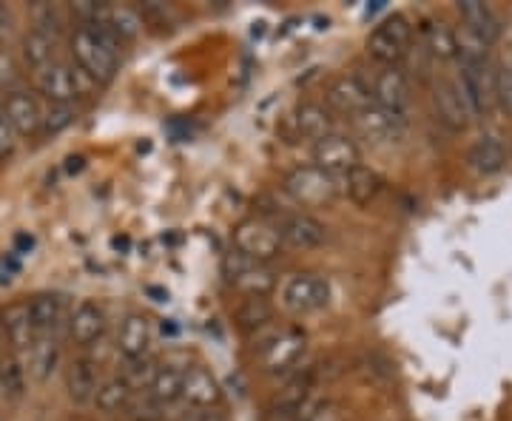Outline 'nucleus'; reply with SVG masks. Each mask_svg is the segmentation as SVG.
<instances>
[{
    "instance_id": "2f4dec72",
    "label": "nucleus",
    "mask_w": 512,
    "mask_h": 421,
    "mask_svg": "<svg viewBox=\"0 0 512 421\" xmlns=\"http://www.w3.org/2000/svg\"><path fill=\"white\" fill-rule=\"evenodd\" d=\"M26 379H29V373H26L23 359L15 356V353H9L0 362V396L6 402H20L26 396Z\"/></svg>"
},
{
    "instance_id": "bb28decb",
    "label": "nucleus",
    "mask_w": 512,
    "mask_h": 421,
    "mask_svg": "<svg viewBox=\"0 0 512 421\" xmlns=\"http://www.w3.org/2000/svg\"><path fill=\"white\" fill-rule=\"evenodd\" d=\"M342 183H345V194H348L350 200L356 202L359 208H367L370 202L376 200L379 194H382V177L373 171V168H367V165H356V168H350L348 174L342 177Z\"/></svg>"
},
{
    "instance_id": "f3484780",
    "label": "nucleus",
    "mask_w": 512,
    "mask_h": 421,
    "mask_svg": "<svg viewBox=\"0 0 512 421\" xmlns=\"http://www.w3.org/2000/svg\"><path fill=\"white\" fill-rule=\"evenodd\" d=\"M0 328L3 336L9 342V348L15 356H23L26 350L32 348V342L37 339V328L32 322V311H29V299L23 302H12L0 311Z\"/></svg>"
},
{
    "instance_id": "c9c22d12",
    "label": "nucleus",
    "mask_w": 512,
    "mask_h": 421,
    "mask_svg": "<svg viewBox=\"0 0 512 421\" xmlns=\"http://www.w3.org/2000/svg\"><path fill=\"white\" fill-rule=\"evenodd\" d=\"M32 29H37V32H43V35L49 37H60L63 35V26H66V20H63V12L57 9V6H52V3H37V6H32Z\"/></svg>"
},
{
    "instance_id": "72a5a7b5",
    "label": "nucleus",
    "mask_w": 512,
    "mask_h": 421,
    "mask_svg": "<svg viewBox=\"0 0 512 421\" xmlns=\"http://www.w3.org/2000/svg\"><path fill=\"white\" fill-rule=\"evenodd\" d=\"M103 23H106L111 32L120 37L123 43L140 37V32H143V18H140V12L131 9V6H109Z\"/></svg>"
},
{
    "instance_id": "f257e3e1",
    "label": "nucleus",
    "mask_w": 512,
    "mask_h": 421,
    "mask_svg": "<svg viewBox=\"0 0 512 421\" xmlns=\"http://www.w3.org/2000/svg\"><path fill=\"white\" fill-rule=\"evenodd\" d=\"M69 43H72L74 66L89 74L97 86L111 83L117 77V72H120V49H123V40L114 35L106 23L77 26Z\"/></svg>"
},
{
    "instance_id": "a19ab883",
    "label": "nucleus",
    "mask_w": 512,
    "mask_h": 421,
    "mask_svg": "<svg viewBox=\"0 0 512 421\" xmlns=\"http://www.w3.org/2000/svg\"><path fill=\"white\" fill-rule=\"evenodd\" d=\"M18 245H20V248H23V251H26V254H29V251H32V245H35V239L26 237V234H20Z\"/></svg>"
},
{
    "instance_id": "9b49d317",
    "label": "nucleus",
    "mask_w": 512,
    "mask_h": 421,
    "mask_svg": "<svg viewBox=\"0 0 512 421\" xmlns=\"http://www.w3.org/2000/svg\"><path fill=\"white\" fill-rule=\"evenodd\" d=\"M359 163H362L359 146L348 134H336L333 131L330 137L313 143V165H319L322 171H328V174L339 177V180Z\"/></svg>"
},
{
    "instance_id": "473e14b6",
    "label": "nucleus",
    "mask_w": 512,
    "mask_h": 421,
    "mask_svg": "<svg viewBox=\"0 0 512 421\" xmlns=\"http://www.w3.org/2000/svg\"><path fill=\"white\" fill-rule=\"evenodd\" d=\"M274 322V305L268 296H248L237 308V325L242 330H262Z\"/></svg>"
},
{
    "instance_id": "37998d69",
    "label": "nucleus",
    "mask_w": 512,
    "mask_h": 421,
    "mask_svg": "<svg viewBox=\"0 0 512 421\" xmlns=\"http://www.w3.org/2000/svg\"><path fill=\"white\" fill-rule=\"evenodd\" d=\"M3 359H6V353H3V345H0V362H3Z\"/></svg>"
},
{
    "instance_id": "6e6552de",
    "label": "nucleus",
    "mask_w": 512,
    "mask_h": 421,
    "mask_svg": "<svg viewBox=\"0 0 512 421\" xmlns=\"http://www.w3.org/2000/svg\"><path fill=\"white\" fill-rule=\"evenodd\" d=\"M433 111H436V120H439L441 126L447 131H467L470 129V123L476 120V114L470 109V103H467V97L461 92V86H458V80H447V77H441L433 83Z\"/></svg>"
},
{
    "instance_id": "dca6fc26",
    "label": "nucleus",
    "mask_w": 512,
    "mask_h": 421,
    "mask_svg": "<svg viewBox=\"0 0 512 421\" xmlns=\"http://www.w3.org/2000/svg\"><path fill=\"white\" fill-rule=\"evenodd\" d=\"M106 325H109V319H106V311L92 302V299H83V302H77L69 313V339H72L74 345H80V348H92L94 342H100L103 339V333H106Z\"/></svg>"
},
{
    "instance_id": "39448f33",
    "label": "nucleus",
    "mask_w": 512,
    "mask_h": 421,
    "mask_svg": "<svg viewBox=\"0 0 512 421\" xmlns=\"http://www.w3.org/2000/svg\"><path fill=\"white\" fill-rule=\"evenodd\" d=\"M234 251L242 257L254 259L259 265H271L282 257L285 245L276 234L274 222L268 220H245L234 228Z\"/></svg>"
},
{
    "instance_id": "c756f323",
    "label": "nucleus",
    "mask_w": 512,
    "mask_h": 421,
    "mask_svg": "<svg viewBox=\"0 0 512 421\" xmlns=\"http://www.w3.org/2000/svg\"><path fill=\"white\" fill-rule=\"evenodd\" d=\"M424 46L427 55L436 60H456L458 57V35L453 26H447L444 20H427L424 26Z\"/></svg>"
},
{
    "instance_id": "ea45409f",
    "label": "nucleus",
    "mask_w": 512,
    "mask_h": 421,
    "mask_svg": "<svg viewBox=\"0 0 512 421\" xmlns=\"http://www.w3.org/2000/svg\"><path fill=\"white\" fill-rule=\"evenodd\" d=\"M9 23H12V12H9V6H6V3H0V32H6V29H9Z\"/></svg>"
},
{
    "instance_id": "5701e85b",
    "label": "nucleus",
    "mask_w": 512,
    "mask_h": 421,
    "mask_svg": "<svg viewBox=\"0 0 512 421\" xmlns=\"http://www.w3.org/2000/svg\"><path fill=\"white\" fill-rule=\"evenodd\" d=\"M148 348H151V322L143 313H128L120 322L117 330V350L128 362L146 359Z\"/></svg>"
},
{
    "instance_id": "2eb2a0df",
    "label": "nucleus",
    "mask_w": 512,
    "mask_h": 421,
    "mask_svg": "<svg viewBox=\"0 0 512 421\" xmlns=\"http://www.w3.org/2000/svg\"><path fill=\"white\" fill-rule=\"evenodd\" d=\"M325 100H328V109L333 111V114H348V117H356L359 111L367 109V106L373 103L370 86H367L362 77H356V74H342V77H336L328 86Z\"/></svg>"
},
{
    "instance_id": "7c9ffc66",
    "label": "nucleus",
    "mask_w": 512,
    "mask_h": 421,
    "mask_svg": "<svg viewBox=\"0 0 512 421\" xmlns=\"http://www.w3.org/2000/svg\"><path fill=\"white\" fill-rule=\"evenodd\" d=\"M183 379H185V367L165 365L157 367L151 385H148V396L157 404H174L183 399Z\"/></svg>"
},
{
    "instance_id": "e433bc0d",
    "label": "nucleus",
    "mask_w": 512,
    "mask_h": 421,
    "mask_svg": "<svg viewBox=\"0 0 512 421\" xmlns=\"http://www.w3.org/2000/svg\"><path fill=\"white\" fill-rule=\"evenodd\" d=\"M20 89V72L15 57L9 55L6 49H0V94L6 97L9 92Z\"/></svg>"
},
{
    "instance_id": "0eeeda50",
    "label": "nucleus",
    "mask_w": 512,
    "mask_h": 421,
    "mask_svg": "<svg viewBox=\"0 0 512 421\" xmlns=\"http://www.w3.org/2000/svg\"><path fill=\"white\" fill-rule=\"evenodd\" d=\"M330 282L322 274H293L282 288V305L296 316L328 308Z\"/></svg>"
},
{
    "instance_id": "a211bd4d",
    "label": "nucleus",
    "mask_w": 512,
    "mask_h": 421,
    "mask_svg": "<svg viewBox=\"0 0 512 421\" xmlns=\"http://www.w3.org/2000/svg\"><path fill=\"white\" fill-rule=\"evenodd\" d=\"M37 92L46 103H60V106H74L80 100L77 94V77H74V63H52L49 69L37 72Z\"/></svg>"
},
{
    "instance_id": "cd10ccee",
    "label": "nucleus",
    "mask_w": 512,
    "mask_h": 421,
    "mask_svg": "<svg viewBox=\"0 0 512 421\" xmlns=\"http://www.w3.org/2000/svg\"><path fill=\"white\" fill-rule=\"evenodd\" d=\"M131 402H134V387L128 385L123 376H111L106 382H100L97 396H94V407L103 416H120L131 407Z\"/></svg>"
},
{
    "instance_id": "20e7f679",
    "label": "nucleus",
    "mask_w": 512,
    "mask_h": 421,
    "mask_svg": "<svg viewBox=\"0 0 512 421\" xmlns=\"http://www.w3.org/2000/svg\"><path fill=\"white\" fill-rule=\"evenodd\" d=\"M458 86L467 97L473 114H490L498 106V66L490 63V57L481 60H458Z\"/></svg>"
},
{
    "instance_id": "4be33fe9",
    "label": "nucleus",
    "mask_w": 512,
    "mask_h": 421,
    "mask_svg": "<svg viewBox=\"0 0 512 421\" xmlns=\"http://www.w3.org/2000/svg\"><path fill=\"white\" fill-rule=\"evenodd\" d=\"M293 134L296 140H311V143H319L333 134V111L322 103H299L296 111L291 114Z\"/></svg>"
},
{
    "instance_id": "412c9836",
    "label": "nucleus",
    "mask_w": 512,
    "mask_h": 421,
    "mask_svg": "<svg viewBox=\"0 0 512 421\" xmlns=\"http://www.w3.org/2000/svg\"><path fill=\"white\" fill-rule=\"evenodd\" d=\"M183 399L197 410H211L222 402V387L217 376L202 365L185 367L183 379Z\"/></svg>"
},
{
    "instance_id": "79ce46f5",
    "label": "nucleus",
    "mask_w": 512,
    "mask_h": 421,
    "mask_svg": "<svg viewBox=\"0 0 512 421\" xmlns=\"http://www.w3.org/2000/svg\"><path fill=\"white\" fill-rule=\"evenodd\" d=\"M194 421H225V419H222L220 413H202V416H197Z\"/></svg>"
},
{
    "instance_id": "b1692460",
    "label": "nucleus",
    "mask_w": 512,
    "mask_h": 421,
    "mask_svg": "<svg viewBox=\"0 0 512 421\" xmlns=\"http://www.w3.org/2000/svg\"><path fill=\"white\" fill-rule=\"evenodd\" d=\"M100 387V365L92 356H77L66 370V390L74 404H94Z\"/></svg>"
},
{
    "instance_id": "ddd939ff",
    "label": "nucleus",
    "mask_w": 512,
    "mask_h": 421,
    "mask_svg": "<svg viewBox=\"0 0 512 421\" xmlns=\"http://www.w3.org/2000/svg\"><path fill=\"white\" fill-rule=\"evenodd\" d=\"M370 97L376 106H382L384 111H390L393 117H399L407 123V114H410V83H407V74L399 66H390L376 74L373 86H370Z\"/></svg>"
},
{
    "instance_id": "7ed1b4c3",
    "label": "nucleus",
    "mask_w": 512,
    "mask_h": 421,
    "mask_svg": "<svg viewBox=\"0 0 512 421\" xmlns=\"http://www.w3.org/2000/svg\"><path fill=\"white\" fill-rule=\"evenodd\" d=\"M282 185H285V194L302 208H322L339 197V177H333L313 163L293 168Z\"/></svg>"
},
{
    "instance_id": "393cba45",
    "label": "nucleus",
    "mask_w": 512,
    "mask_h": 421,
    "mask_svg": "<svg viewBox=\"0 0 512 421\" xmlns=\"http://www.w3.org/2000/svg\"><path fill=\"white\" fill-rule=\"evenodd\" d=\"M467 165L481 174V177H493L504 165H507V146L498 134H481L473 146L467 148Z\"/></svg>"
},
{
    "instance_id": "58836bf2",
    "label": "nucleus",
    "mask_w": 512,
    "mask_h": 421,
    "mask_svg": "<svg viewBox=\"0 0 512 421\" xmlns=\"http://www.w3.org/2000/svg\"><path fill=\"white\" fill-rule=\"evenodd\" d=\"M12 271H15V265H12V262H6V259H0V285H9Z\"/></svg>"
},
{
    "instance_id": "4c0bfd02",
    "label": "nucleus",
    "mask_w": 512,
    "mask_h": 421,
    "mask_svg": "<svg viewBox=\"0 0 512 421\" xmlns=\"http://www.w3.org/2000/svg\"><path fill=\"white\" fill-rule=\"evenodd\" d=\"M18 131L9 126V120L0 114V163H9L18 154Z\"/></svg>"
},
{
    "instance_id": "423d86ee",
    "label": "nucleus",
    "mask_w": 512,
    "mask_h": 421,
    "mask_svg": "<svg viewBox=\"0 0 512 421\" xmlns=\"http://www.w3.org/2000/svg\"><path fill=\"white\" fill-rule=\"evenodd\" d=\"M274 228L285 248L296 251H313L319 245H325L328 239V225L316 220L308 211H282L274 220Z\"/></svg>"
},
{
    "instance_id": "9d476101",
    "label": "nucleus",
    "mask_w": 512,
    "mask_h": 421,
    "mask_svg": "<svg viewBox=\"0 0 512 421\" xmlns=\"http://www.w3.org/2000/svg\"><path fill=\"white\" fill-rule=\"evenodd\" d=\"M305 348H308V339H305L302 330H279L274 339H268L265 348H262V356H259L262 370L271 373V376L288 373V370L299 365V359L305 356Z\"/></svg>"
},
{
    "instance_id": "f8f14e48",
    "label": "nucleus",
    "mask_w": 512,
    "mask_h": 421,
    "mask_svg": "<svg viewBox=\"0 0 512 421\" xmlns=\"http://www.w3.org/2000/svg\"><path fill=\"white\" fill-rule=\"evenodd\" d=\"M0 114L9 120V126L18 131V137H37L43 126V103L29 89H15L0 100Z\"/></svg>"
},
{
    "instance_id": "f704fd0d",
    "label": "nucleus",
    "mask_w": 512,
    "mask_h": 421,
    "mask_svg": "<svg viewBox=\"0 0 512 421\" xmlns=\"http://www.w3.org/2000/svg\"><path fill=\"white\" fill-rule=\"evenodd\" d=\"M77 120L74 106H60V103H43V126L40 134L43 137H57L60 131H66Z\"/></svg>"
},
{
    "instance_id": "6ab92c4d",
    "label": "nucleus",
    "mask_w": 512,
    "mask_h": 421,
    "mask_svg": "<svg viewBox=\"0 0 512 421\" xmlns=\"http://www.w3.org/2000/svg\"><path fill=\"white\" fill-rule=\"evenodd\" d=\"M29 311H32V322H35L37 336H57L63 328H69V302L60 293H37L29 299Z\"/></svg>"
},
{
    "instance_id": "c85d7f7f",
    "label": "nucleus",
    "mask_w": 512,
    "mask_h": 421,
    "mask_svg": "<svg viewBox=\"0 0 512 421\" xmlns=\"http://www.w3.org/2000/svg\"><path fill=\"white\" fill-rule=\"evenodd\" d=\"M20 55H23V63L35 72H43L49 69L52 63H57V40L55 37L43 35L37 29H29L23 40H20Z\"/></svg>"
},
{
    "instance_id": "1a4fd4ad",
    "label": "nucleus",
    "mask_w": 512,
    "mask_h": 421,
    "mask_svg": "<svg viewBox=\"0 0 512 421\" xmlns=\"http://www.w3.org/2000/svg\"><path fill=\"white\" fill-rule=\"evenodd\" d=\"M222 271H225L228 285H234L245 296H268L276 288V274L268 265H259V262L242 257L237 251H231L225 257Z\"/></svg>"
},
{
    "instance_id": "4468645a",
    "label": "nucleus",
    "mask_w": 512,
    "mask_h": 421,
    "mask_svg": "<svg viewBox=\"0 0 512 421\" xmlns=\"http://www.w3.org/2000/svg\"><path fill=\"white\" fill-rule=\"evenodd\" d=\"M350 120H353L356 134H359L362 140H367V143H373V146L396 143L404 131V120L393 117L390 111H384L382 106H376V103H370L367 109H362L356 117H350Z\"/></svg>"
},
{
    "instance_id": "f03ea898",
    "label": "nucleus",
    "mask_w": 512,
    "mask_h": 421,
    "mask_svg": "<svg viewBox=\"0 0 512 421\" xmlns=\"http://www.w3.org/2000/svg\"><path fill=\"white\" fill-rule=\"evenodd\" d=\"M410 46H413V26L404 15H387L367 37V55L384 69L399 66L410 52Z\"/></svg>"
},
{
    "instance_id": "aec40b11",
    "label": "nucleus",
    "mask_w": 512,
    "mask_h": 421,
    "mask_svg": "<svg viewBox=\"0 0 512 421\" xmlns=\"http://www.w3.org/2000/svg\"><path fill=\"white\" fill-rule=\"evenodd\" d=\"M458 15H461V23H464V32L476 37L478 43H484L487 49L501 37V20H498L490 3L461 0L458 3Z\"/></svg>"
},
{
    "instance_id": "a878e982",
    "label": "nucleus",
    "mask_w": 512,
    "mask_h": 421,
    "mask_svg": "<svg viewBox=\"0 0 512 421\" xmlns=\"http://www.w3.org/2000/svg\"><path fill=\"white\" fill-rule=\"evenodd\" d=\"M26 356V373L35 379V382H49L55 376L57 365H60V345H57V336H46L40 333L32 348L23 353ZM20 356V359H23Z\"/></svg>"
}]
</instances>
